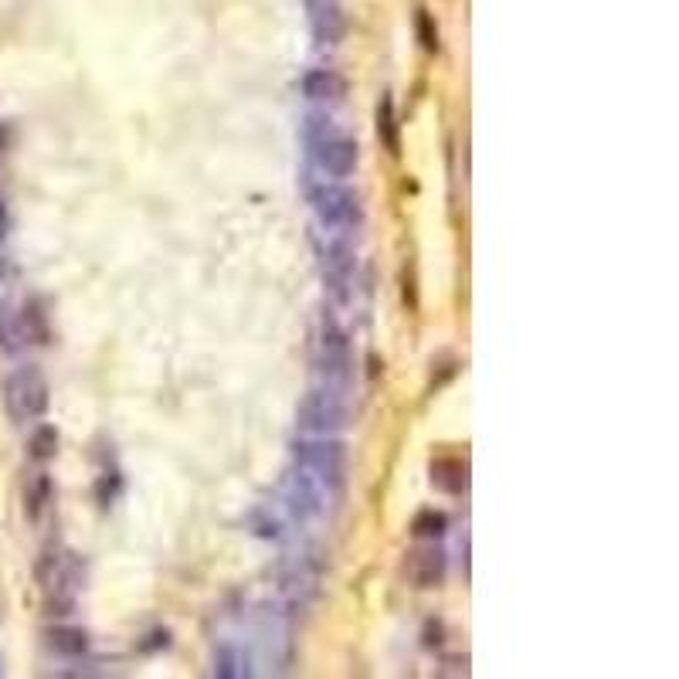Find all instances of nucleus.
<instances>
[{"instance_id": "obj_25", "label": "nucleus", "mask_w": 679, "mask_h": 679, "mask_svg": "<svg viewBox=\"0 0 679 679\" xmlns=\"http://www.w3.org/2000/svg\"><path fill=\"white\" fill-rule=\"evenodd\" d=\"M170 646V632L167 629H157V632H150L146 635V642H140V649L143 652H153V649H167Z\"/></svg>"}, {"instance_id": "obj_4", "label": "nucleus", "mask_w": 679, "mask_h": 679, "mask_svg": "<svg viewBox=\"0 0 679 679\" xmlns=\"http://www.w3.org/2000/svg\"><path fill=\"white\" fill-rule=\"evenodd\" d=\"M292 459L299 469L313 472L316 479H323L330 489L343 486L347 476V442L337 435H306L292 442Z\"/></svg>"}, {"instance_id": "obj_20", "label": "nucleus", "mask_w": 679, "mask_h": 679, "mask_svg": "<svg viewBox=\"0 0 679 679\" xmlns=\"http://www.w3.org/2000/svg\"><path fill=\"white\" fill-rule=\"evenodd\" d=\"M21 347H24L21 320H17V313H11V306L0 303V350H4V354H17Z\"/></svg>"}, {"instance_id": "obj_3", "label": "nucleus", "mask_w": 679, "mask_h": 679, "mask_svg": "<svg viewBox=\"0 0 679 679\" xmlns=\"http://www.w3.org/2000/svg\"><path fill=\"white\" fill-rule=\"evenodd\" d=\"M309 208H313L316 221L330 231H357L364 225L360 194L340 180H320V184L309 187Z\"/></svg>"}, {"instance_id": "obj_8", "label": "nucleus", "mask_w": 679, "mask_h": 679, "mask_svg": "<svg viewBox=\"0 0 679 679\" xmlns=\"http://www.w3.org/2000/svg\"><path fill=\"white\" fill-rule=\"evenodd\" d=\"M357 252L347 238H330L323 248V275L330 282V292L340 303H354L357 292Z\"/></svg>"}, {"instance_id": "obj_13", "label": "nucleus", "mask_w": 679, "mask_h": 679, "mask_svg": "<svg viewBox=\"0 0 679 679\" xmlns=\"http://www.w3.org/2000/svg\"><path fill=\"white\" fill-rule=\"evenodd\" d=\"M45 646L55 652V656L82 659L85 652H89V635H85V629H75V625H51L45 632Z\"/></svg>"}, {"instance_id": "obj_9", "label": "nucleus", "mask_w": 679, "mask_h": 679, "mask_svg": "<svg viewBox=\"0 0 679 679\" xmlns=\"http://www.w3.org/2000/svg\"><path fill=\"white\" fill-rule=\"evenodd\" d=\"M306 14L320 48H337L347 38V14L340 0H306Z\"/></svg>"}, {"instance_id": "obj_19", "label": "nucleus", "mask_w": 679, "mask_h": 679, "mask_svg": "<svg viewBox=\"0 0 679 679\" xmlns=\"http://www.w3.org/2000/svg\"><path fill=\"white\" fill-rule=\"evenodd\" d=\"M449 530V517H445L442 510H421L415 513V520H411V534L418 540H438Z\"/></svg>"}, {"instance_id": "obj_21", "label": "nucleus", "mask_w": 679, "mask_h": 679, "mask_svg": "<svg viewBox=\"0 0 679 679\" xmlns=\"http://www.w3.org/2000/svg\"><path fill=\"white\" fill-rule=\"evenodd\" d=\"M248 527H252V534L262 537V540H279L282 537V523L275 520L269 510H255L252 517H248Z\"/></svg>"}, {"instance_id": "obj_27", "label": "nucleus", "mask_w": 679, "mask_h": 679, "mask_svg": "<svg viewBox=\"0 0 679 679\" xmlns=\"http://www.w3.org/2000/svg\"><path fill=\"white\" fill-rule=\"evenodd\" d=\"M0 676H4V666H0Z\"/></svg>"}, {"instance_id": "obj_22", "label": "nucleus", "mask_w": 679, "mask_h": 679, "mask_svg": "<svg viewBox=\"0 0 679 679\" xmlns=\"http://www.w3.org/2000/svg\"><path fill=\"white\" fill-rule=\"evenodd\" d=\"M415 28H418V41H421V48H425L428 55H435V51H438V28H435L432 14H428V11H418V17H415Z\"/></svg>"}, {"instance_id": "obj_12", "label": "nucleus", "mask_w": 679, "mask_h": 679, "mask_svg": "<svg viewBox=\"0 0 679 679\" xmlns=\"http://www.w3.org/2000/svg\"><path fill=\"white\" fill-rule=\"evenodd\" d=\"M432 486L449 496H462L469 489V462L459 455H438L432 462Z\"/></svg>"}, {"instance_id": "obj_10", "label": "nucleus", "mask_w": 679, "mask_h": 679, "mask_svg": "<svg viewBox=\"0 0 679 679\" xmlns=\"http://www.w3.org/2000/svg\"><path fill=\"white\" fill-rule=\"evenodd\" d=\"M445 571H449V561H445V550L435 547V540L408 554V574L418 588H438L445 581Z\"/></svg>"}, {"instance_id": "obj_23", "label": "nucleus", "mask_w": 679, "mask_h": 679, "mask_svg": "<svg viewBox=\"0 0 679 679\" xmlns=\"http://www.w3.org/2000/svg\"><path fill=\"white\" fill-rule=\"evenodd\" d=\"M96 496H99L102 506H113V500L119 496V476H116V472H106V476L99 479V483H96Z\"/></svg>"}, {"instance_id": "obj_1", "label": "nucleus", "mask_w": 679, "mask_h": 679, "mask_svg": "<svg viewBox=\"0 0 679 679\" xmlns=\"http://www.w3.org/2000/svg\"><path fill=\"white\" fill-rule=\"evenodd\" d=\"M303 136L309 146V157H313L316 167L326 174V180L354 177V170L360 163V146H357V140H350L347 133H340L330 116L313 113L306 119Z\"/></svg>"}, {"instance_id": "obj_16", "label": "nucleus", "mask_w": 679, "mask_h": 679, "mask_svg": "<svg viewBox=\"0 0 679 679\" xmlns=\"http://www.w3.org/2000/svg\"><path fill=\"white\" fill-rule=\"evenodd\" d=\"M17 320H21L24 343L48 347V343H51V326H48V313H45V306H41V299H28L21 313H17Z\"/></svg>"}, {"instance_id": "obj_6", "label": "nucleus", "mask_w": 679, "mask_h": 679, "mask_svg": "<svg viewBox=\"0 0 679 679\" xmlns=\"http://www.w3.org/2000/svg\"><path fill=\"white\" fill-rule=\"evenodd\" d=\"M296 425L303 435H340L350 428V411H347V394L316 388L303 398L296 411Z\"/></svg>"}, {"instance_id": "obj_2", "label": "nucleus", "mask_w": 679, "mask_h": 679, "mask_svg": "<svg viewBox=\"0 0 679 679\" xmlns=\"http://www.w3.org/2000/svg\"><path fill=\"white\" fill-rule=\"evenodd\" d=\"M316 374H320V388L347 394L354 388V347H350L347 330L337 323V316L320 320V333H316Z\"/></svg>"}, {"instance_id": "obj_15", "label": "nucleus", "mask_w": 679, "mask_h": 679, "mask_svg": "<svg viewBox=\"0 0 679 679\" xmlns=\"http://www.w3.org/2000/svg\"><path fill=\"white\" fill-rule=\"evenodd\" d=\"M377 140H381V146L391 153V157H401V123H398L394 99L388 92H384L381 102H377Z\"/></svg>"}, {"instance_id": "obj_17", "label": "nucleus", "mask_w": 679, "mask_h": 679, "mask_svg": "<svg viewBox=\"0 0 679 679\" xmlns=\"http://www.w3.org/2000/svg\"><path fill=\"white\" fill-rule=\"evenodd\" d=\"M58 442H62L58 428L48 425V421H41V425L34 428L31 438H28V455L34 462H41V466H45V462H51L58 455Z\"/></svg>"}, {"instance_id": "obj_26", "label": "nucleus", "mask_w": 679, "mask_h": 679, "mask_svg": "<svg viewBox=\"0 0 679 679\" xmlns=\"http://www.w3.org/2000/svg\"><path fill=\"white\" fill-rule=\"evenodd\" d=\"M7 231H11V211H7V201L0 197V245L7 242Z\"/></svg>"}, {"instance_id": "obj_14", "label": "nucleus", "mask_w": 679, "mask_h": 679, "mask_svg": "<svg viewBox=\"0 0 679 679\" xmlns=\"http://www.w3.org/2000/svg\"><path fill=\"white\" fill-rule=\"evenodd\" d=\"M55 500V483H51L48 472H34V476L24 483V517L31 523H38L45 517V510Z\"/></svg>"}, {"instance_id": "obj_24", "label": "nucleus", "mask_w": 679, "mask_h": 679, "mask_svg": "<svg viewBox=\"0 0 679 679\" xmlns=\"http://www.w3.org/2000/svg\"><path fill=\"white\" fill-rule=\"evenodd\" d=\"M401 296H405L408 309L415 313L418 309V286H415V265H405V275H401Z\"/></svg>"}, {"instance_id": "obj_5", "label": "nucleus", "mask_w": 679, "mask_h": 679, "mask_svg": "<svg viewBox=\"0 0 679 679\" xmlns=\"http://www.w3.org/2000/svg\"><path fill=\"white\" fill-rule=\"evenodd\" d=\"M4 401H7V415H11L17 425L45 418L51 408V391H48L45 374L34 364L17 367L4 384Z\"/></svg>"}, {"instance_id": "obj_18", "label": "nucleus", "mask_w": 679, "mask_h": 679, "mask_svg": "<svg viewBox=\"0 0 679 679\" xmlns=\"http://www.w3.org/2000/svg\"><path fill=\"white\" fill-rule=\"evenodd\" d=\"M214 676H221V679L252 676V669H248V656L235 646H218V652H214Z\"/></svg>"}, {"instance_id": "obj_7", "label": "nucleus", "mask_w": 679, "mask_h": 679, "mask_svg": "<svg viewBox=\"0 0 679 679\" xmlns=\"http://www.w3.org/2000/svg\"><path fill=\"white\" fill-rule=\"evenodd\" d=\"M282 500H286L289 513L296 520H316V517H323L326 506H330V486H326L323 479H316L313 472L296 466L286 476Z\"/></svg>"}, {"instance_id": "obj_11", "label": "nucleus", "mask_w": 679, "mask_h": 679, "mask_svg": "<svg viewBox=\"0 0 679 679\" xmlns=\"http://www.w3.org/2000/svg\"><path fill=\"white\" fill-rule=\"evenodd\" d=\"M303 96L320 106H340L347 99V79L333 68H309L303 75Z\"/></svg>"}]
</instances>
